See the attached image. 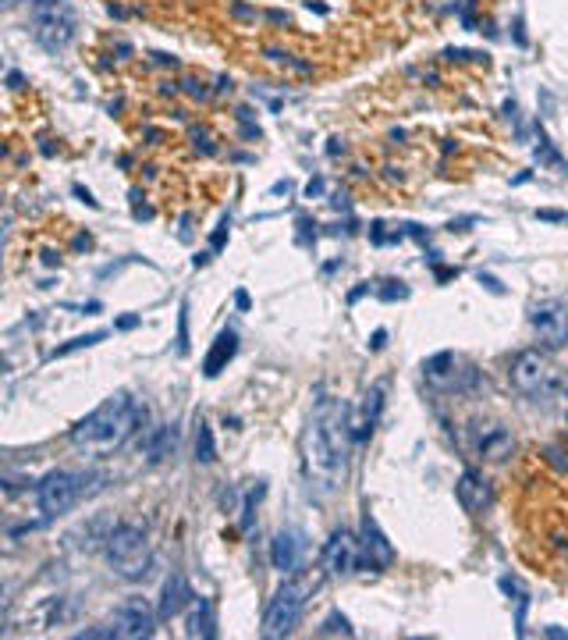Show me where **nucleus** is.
I'll return each mask as SVG.
<instances>
[{
    "mask_svg": "<svg viewBox=\"0 0 568 640\" xmlns=\"http://www.w3.org/2000/svg\"><path fill=\"white\" fill-rule=\"evenodd\" d=\"M348 448H352L348 406L338 399H320L302 434V463H306V477L327 495L338 491L345 480Z\"/></svg>",
    "mask_w": 568,
    "mask_h": 640,
    "instance_id": "f257e3e1",
    "label": "nucleus"
},
{
    "mask_svg": "<svg viewBox=\"0 0 568 640\" xmlns=\"http://www.w3.org/2000/svg\"><path fill=\"white\" fill-rule=\"evenodd\" d=\"M142 420H146V409H139L128 395H111L103 406H96L72 430V441H75L79 452L93 456V459H103V456H114L118 448H124Z\"/></svg>",
    "mask_w": 568,
    "mask_h": 640,
    "instance_id": "f03ea898",
    "label": "nucleus"
},
{
    "mask_svg": "<svg viewBox=\"0 0 568 640\" xmlns=\"http://www.w3.org/2000/svg\"><path fill=\"white\" fill-rule=\"evenodd\" d=\"M103 552H107V562L114 566V573L122 580H142L153 566V548L146 541V530L135 527V523L111 527V534L103 541Z\"/></svg>",
    "mask_w": 568,
    "mask_h": 640,
    "instance_id": "7ed1b4c3",
    "label": "nucleus"
},
{
    "mask_svg": "<svg viewBox=\"0 0 568 640\" xmlns=\"http://www.w3.org/2000/svg\"><path fill=\"white\" fill-rule=\"evenodd\" d=\"M33 7V36L43 50L57 54L75 40V11L68 0H29Z\"/></svg>",
    "mask_w": 568,
    "mask_h": 640,
    "instance_id": "20e7f679",
    "label": "nucleus"
},
{
    "mask_svg": "<svg viewBox=\"0 0 568 640\" xmlns=\"http://www.w3.org/2000/svg\"><path fill=\"white\" fill-rule=\"evenodd\" d=\"M313 587H317V584H309V580H288L281 591L270 597V605H267L263 634H267V637H288V634L299 626V619H302V612H306V601L313 595Z\"/></svg>",
    "mask_w": 568,
    "mask_h": 640,
    "instance_id": "39448f33",
    "label": "nucleus"
},
{
    "mask_svg": "<svg viewBox=\"0 0 568 640\" xmlns=\"http://www.w3.org/2000/svg\"><path fill=\"white\" fill-rule=\"evenodd\" d=\"M93 477H85V473H72V469H54V473H46L40 480V487H36V498H40V509L43 516H64V512H72L79 506L82 498L89 495V484Z\"/></svg>",
    "mask_w": 568,
    "mask_h": 640,
    "instance_id": "423d86ee",
    "label": "nucleus"
},
{
    "mask_svg": "<svg viewBox=\"0 0 568 640\" xmlns=\"http://www.w3.org/2000/svg\"><path fill=\"white\" fill-rule=\"evenodd\" d=\"M157 612L150 608L146 597H128L114 608V619H111V630L114 637L124 640H139V637H153V626H157Z\"/></svg>",
    "mask_w": 568,
    "mask_h": 640,
    "instance_id": "0eeeda50",
    "label": "nucleus"
},
{
    "mask_svg": "<svg viewBox=\"0 0 568 640\" xmlns=\"http://www.w3.org/2000/svg\"><path fill=\"white\" fill-rule=\"evenodd\" d=\"M529 324L536 331V339L544 341L547 349H562L568 345V306L558 302V299H547V302H536L529 310Z\"/></svg>",
    "mask_w": 568,
    "mask_h": 640,
    "instance_id": "6e6552de",
    "label": "nucleus"
},
{
    "mask_svg": "<svg viewBox=\"0 0 568 640\" xmlns=\"http://www.w3.org/2000/svg\"><path fill=\"white\" fill-rule=\"evenodd\" d=\"M512 384H515L519 391H526V395L544 391V388L551 384V363H547L536 349L519 352V356L512 359Z\"/></svg>",
    "mask_w": 568,
    "mask_h": 640,
    "instance_id": "1a4fd4ad",
    "label": "nucleus"
},
{
    "mask_svg": "<svg viewBox=\"0 0 568 640\" xmlns=\"http://www.w3.org/2000/svg\"><path fill=\"white\" fill-rule=\"evenodd\" d=\"M356 562H359V541L348 530H338L324 548V569L330 576H345L356 569Z\"/></svg>",
    "mask_w": 568,
    "mask_h": 640,
    "instance_id": "9d476101",
    "label": "nucleus"
},
{
    "mask_svg": "<svg viewBox=\"0 0 568 640\" xmlns=\"http://www.w3.org/2000/svg\"><path fill=\"white\" fill-rule=\"evenodd\" d=\"M455 495H458V506L465 512H484L490 506V484L484 473H476V469H465L462 477H458V484H455Z\"/></svg>",
    "mask_w": 568,
    "mask_h": 640,
    "instance_id": "9b49d317",
    "label": "nucleus"
},
{
    "mask_svg": "<svg viewBox=\"0 0 568 640\" xmlns=\"http://www.w3.org/2000/svg\"><path fill=\"white\" fill-rule=\"evenodd\" d=\"M270 562H274V569L284 573V576H291V573L299 569V562H302V541H299L295 530H281V534L270 541Z\"/></svg>",
    "mask_w": 568,
    "mask_h": 640,
    "instance_id": "f8f14e48",
    "label": "nucleus"
},
{
    "mask_svg": "<svg viewBox=\"0 0 568 640\" xmlns=\"http://www.w3.org/2000/svg\"><path fill=\"white\" fill-rule=\"evenodd\" d=\"M189 584H185V576L181 573H171L167 580H163L161 587V605H157V615L161 619H174L185 605H189Z\"/></svg>",
    "mask_w": 568,
    "mask_h": 640,
    "instance_id": "ddd939ff",
    "label": "nucleus"
},
{
    "mask_svg": "<svg viewBox=\"0 0 568 640\" xmlns=\"http://www.w3.org/2000/svg\"><path fill=\"white\" fill-rule=\"evenodd\" d=\"M363 548H366V558H369V566H387L391 558H395V548H391V541L380 534V527H377V519L366 512L363 516Z\"/></svg>",
    "mask_w": 568,
    "mask_h": 640,
    "instance_id": "4468645a",
    "label": "nucleus"
},
{
    "mask_svg": "<svg viewBox=\"0 0 568 640\" xmlns=\"http://www.w3.org/2000/svg\"><path fill=\"white\" fill-rule=\"evenodd\" d=\"M235 352H239V339H235V331H220L217 341H213V349L206 352L203 359V374L206 378H217L231 359H235Z\"/></svg>",
    "mask_w": 568,
    "mask_h": 640,
    "instance_id": "2eb2a0df",
    "label": "nucleus"
},
{
    "mask_svg": "<svg viewBox=\"0 0 568 640\" xmlns=\"http://www.w3.org/2000/svg\"><path fill=\"white\" fill-rule=\"evenodd\" d=\"M189 637H217V619H213V601L196 597L189 612Z\"/></svg>",
    "mask_w": 568,
    "mask_h": 640,
    "instance_id": "dca6fc26",
    "label": "nucleus"
},
{
    "mask_svg": "<svg viewBox=\"0 0 568 640\" xmlns=\"http://www.w3.org/2000/svg\"><path fill=\"white\" fill-rule=\"evenodd\" d=\"M515 452V438L508 434V430H501V427H494L490 434L480 438V456L490 459V463H501V459H508Z\"/></svg>",
    "mask_w": 568,
    "mask_h": 640,
    "instance_id": "f3484780",
    "label": "nucleus"
},
{
    "mask_svg": "<svg viewBox=\"0 0 568 640\" xmlns=\"http://www.w3.org/2000/svg\"><path fill=\"white\" fill-rule=\"evenodd\" d=\"M458 363H455V356L451 352H437V356H430L426 363H423V378L434 384V388H447V384H455V370Z\"/></svg>",
    "mask_w": 568,
    "mask_h": 640,
    "instance_id": "a211bd4d",
    "label": "nucleus"
},
{
    "mask_svg": "<svg viewBox=\"0 0 568 640\" xmlns=\"http://www.w3.org/2000/svg\"><path fill=\"white\" fill-rule=\"evenodd\" d=\"M174 448H178V427L163 424L153 430V438L146 445V456H150V463H163L167 456H174Z\"/></svg>",
    "mask_w": 568,
    "mask_h": 640,
    "instance_id": "6ab92c4d",
    "label": "nucleus"
},
{
    "mask_svg": "<svg viewBox=\"0 0 568 640\" xmlns=\"http://www.w3.org/2000/svg\"><path fill=\"white\" fill-rule=\"evenodd\" d=\"M380 409H384V384H377V388L366 395L363 417H359V427H356V438H359V441H366V438H369V430L377 427V420H380Z\"/></svg>",
    "mask_w": 568,
    "mask_h": 640,
    "instance_id": "aec40b11",
    "label": "nucleus"
},
{
    "mask_svg": "<svg viewBox=\"0 0 568 640\" xmlns=\"http://www.w3.org/2000/svg\"><path fill=\"white\" fill-rule=\"evenodd\" d=\"M107 339V331H93V335H79V339H72L68 345H57L54 352H50V359H61V356H68V352H79V349H89V345H96V341Z\"/></svg>",
    "mask_w": 568,
    "mask_h": 640,
    "instance_id": "412c9836",
    "label": "nucleus"
},
{
    "mask_svg": "<svg viewBox=\"0 0 568 640\" xmlns=\"http://www.w3.org/2000/svg\"><path fill=\"white\" fill-rule=\"evenodd\" d=\"M196 459H200V463H213V459H217V445H213L210 424H200V434H196Z\"/></svg>",
    "mask_w": 568,
    "mask_h": 640,
    "instance_id": "4be33fe9",
    "label": "nucleus"
},
{
    "mask_svg": "<svg viewBox=\"0 0 568 640\" xmlns=\"http://www.w3.org/2000/svg\"><path fill=\"white\" fill-rule=\"evenodd\" d=\"M338 634H341V637H352L356 630L348 626V619H345L341 612H330L324 619V626H320V637H338Z\"/></svg>",
    "mask_w": 568,
    "mask_h": 640,
    "instance_id": "5701e85b",
    "label": "nucleus"
},
{
    "mask_svg": "<svg viewBox=\"0 0 568 640\" xmlns=\"http://www.w3.org/2000/svg\"><path fill=\"white\" fill-rule=\"evenodd\" d=\"M178 352H189V306H181V324H178Z\"/></svg>",
    "mask_w": 568,
    "mask_h": 640,
    "instance_id": "b1692460",
    "label": "nucleus"
},
{
    "mask_svg": "<svg viewBox=\"0 0 568 640\" xmlns=\"http://www.w3.org/2000/svg\"><path fill=\"white\" fill-rule=\"evenodd\" d=\"M387 285H391V289L380 292L384 299H406L408 296V289H402V281H387Z\"/></svg>",
    "mask_w": 568,
    "mask_h": 640,
    "instance_id": "393cba45",
    "label": "nucleus"
},
{
    "mask_svg": "<svg viewBox=\"0 0 568 640\" xmlns=\"http://www.w3.org/2000/svg\"><path fill=\"white\" fill-rule=\"evenodd\" d=\"M536 217H540V221H568V213H562V211H536Z\"/></svg>",
    "mask_w": 568,
    "mask_h": 640,
    "instance_id": "a878e982",
    "label": "nucleus"
},
{
    "mask_svg": "<svg viewBox=\"0 0 568 640\" xmlns=\"http://www.w3.org/2000/svg\"><path fill=\"white\" fill-rule=\"evenodd\" d=\"M224 239H228V221L217 228V235H213V250H220V246H224Z\"/></svg>",
    "mask_w": 568,
    "mask_h": 640,
    "instance_id": "bb28decb",
    "label": "nucleus"
},
{
    "mask_svg": "<svg viewBox=\"0 0 568 640\" xmlns=\"http://www.w3.org/2000/svg\"><path fill=\"white\" fill-rule=\"evenodd\" d=\"M480 281H484V285H487L490 292H497V296H501V292H504V289H501V281H497V278H490V274H480Z\"/></svg>",
    "mask_w": 568,
    "mask_h": 640,
    "instance_id": "cd10ccee",
    "label": "nucleus"
},
{
    "mask_svg": "<svg viewBox=\"0 0 568 640\" xmlns=\"http://www.w3.org/2000/svg\"><path fill=\"white\" fill-rule=\"evenodd\" d=\"M135 324H139V317H122V320H118V328H122V331H132Z\"/></svg>",
    "mask_w": 568,
    "mask_h": 640,
    "instance_id": "c85d7f7f",
    "label": "nucleus"
},
{
    "mask_svg": "<svg viewBox=\"0 0 568 640\" xmlns=\"http://www.w3.org/2000/svg\"><path fill=\"white\" fill-rule=\"evenodd\" d=\"M544 634H547V637H554V640L568 637V630H562V626H547V630H544Z\"/></svg>",
    "mask_w": 568,
    "mask_h": 640,
    "instance_id": "c756f323",
    "label": "nucleus"
},
{
    "mask_svg": "<svg viewBox=\"0 0 568 640\" xmlns=\"http://www.w3.org/2000/svg\"><path fill=\"white\" fill-rule=\"evenodd\" d=\"M384 339H387V335H384V331H377V335H373V341H369V345H373V349H384Z\"/></svg>",
    "mask_w": 568,
    "mask_h": 640,
    "instance_id": "7c9ffc66",
    "label": "nucleus"
},
{
    "mask_svg": "<svg viewBox=\"0 0 568 640\" xmlns=\"http://www.w3.org/2000/svg\"><path fill=\"white\" fill-rule=\"evenodd\" d=\"M235 302H239V310H249V296H245V292H239V296H235Z\"/></svg>",
    "mask_w": 568,
    "mask_h": 640,
    "instance_id": "2f4dec72",
    "label": "nucleus"
},
{
    "mask_svg": "<svg viewBox=\"0 0 568 640\" xmlns=\"http://www.w3.org/2000/svg\"><path fill=\"white\" fill-rule=\"evenodd\" d=\"M15 4H18V0H4V7H15Z\"/></svg>",
    "mask_w": 568,
    "mask_h": 640,
    "instance_id": "473e14b6",
    "label": "nucleus"
}]
</instances>
